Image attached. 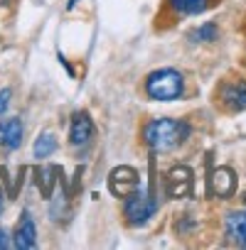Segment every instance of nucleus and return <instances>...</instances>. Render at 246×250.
Instances as JSON below:
<instances>
[{
  "instance_id": "obj_1",
  "label": "nucleus",
  "mask_w": 246,
  "mask_h": 250,
  "mask_svg": "<svg viewBox=\"0 0 246 250\" xmlns=\"http://www.w3.org/2000/svg\"><path fill=\"white\" fill-rule=\"evenodd\" d=\"M190 135L187 123L172 118H155L143 128V140L153 152H170Z\"/></svg>"
},
{
  "instance_id": "obj_2",
  "label": "nucleus",
  "mask_w": 246,
  "mask_h": 250,
  "mask_svg": "<svg viewBox=\"0 0 246 250\" xmlns=\"http://www.w3.org/2000/svg\"><path fill=\"white\" fill-rule=\"evenodd\" d=\"M182 91H185V79L175 69L153 71L146 81V93L153 101H175L182 96Z\"/></svg>"
},
{
  "instance_id": "obj_3",
  "label": "nucleus",
  "mask_w": 246,
  "mask_h": 250,
  "mask_svg": "<svg viewBox=\"0 0 246 250\" xmlns=\"http://www.w3.org/2000/svg\"><path fill=\"white\" fill-rule=\"evenodd\" d=\"M155 211H158V201H155V196H153L148 189L138 187L133 194L126 196L123 213H126V218H128L131 223H146Z\"/></svg>"
},
{
  "instance_id": "obj_4",
  "label": "nucleus",
  "mask_w": 246,
  "mask_h": 250,
  "mask_svg": "<svg viewBox=\"0 0 246 250\" xmlns=\"http://www.w3.org/2000/svg\"><path fill=\"white\" fill-rule=\"evenodd\" d=\"M138 187H141L138 172H136L133 167H128V165L116 167V169L111 172V177H108V189H111L113 196H128V194H133Z\"/></svg>"
},
{
  "instance_id": "obj_5",
  "label": "nucleus",
  "mask_w": 246,
  "mask_h": 250,
  "mask_svg": "<svg viewBox=\"0 0 246 250\" xmlns=\"http://www.w3.org/2000/svg\"><path fill=\"white\" fill-rule=\"evenodd\" d=\"M165 191L170 199H185L192 191V172L190 167H172L165 177Z\"/></svg>"
},
{
  "instance_id": "obj_6",
  "label": "nucleus",
  "mask_w": 246,
  "mask_h": 250,
  "mask_svg": "<svg viewBox=\"0 0 246 250\" xmlns=\"http://www.w3.org/2000/svg\"><path fill=\"white\" fill-rule=\"evenodd\" d=\"M219 101L226 110L231 113H239L246 108V81L244 79H234V81H226L221 83L219 88Z\"/></svg>"
},
{
  "instance_id": "obj_7",
  "label": "nucleus",
  "mask_w": 246,
  "mask_h": 250,
  "mask_svg": "<svg viewBox=\"0 0 246 250\" xmlns=\"http://www.w3.org/2000/svg\"><path fill=\"white\" fill-rule=\"evenodd\" d=\"M94 135V120L89 118L86 110H79L74 113L72 118V128H69V143L76 145V147H84Z\"/></svg>"
},
{
  "instance_id": "obj_8",
  "label": "nucleus",
  "mask_w": 246,
  "mask_h": 250,
  "mask_svg": "<svg viewBox=\"0 0 246 250\" xmlns=\"http://www.w3.org/2000/svg\"><path fill=\"white\" fill-rule=\"evenodd\" d=\"M0 145L5 150H18L23 145V123L20 118L0 120Z\"/></svg>"
},
{
  "instance_id": "obj_9",
  "label": "nucleus",
  "mask_w": 246,
  "mask_h": 250,
  "mask_svg": "<svg viewBox=\"0 0 246 250\" xmlns=\"http://www.w3.org/2000/svg\"><path fill=\"white\" fill-rule=\"evenodd\" d=\"M37 245V228H35V221L32 216L25 211L23 218L18 221V230H15V248L20 250H30Z\"/></svg>"
},
{
  "instance_id": "obj_10",
  "label": "nucleus",
  "mask_w": 246,
  "mask_h": 250,
  "mask_svg": "<svg viewBox=\"0 0 246 250\" xmlns=\"http://www.w3.org/2000/svg\"><path fill=\"white\" fill-rule=\"evenodd\" d=\"M212 189L217 196L221 199H229L234 191H236V174L229 169V167H217L212 172Z\"/></svg>"
},
{
  "instance_id": "obj_11",
  "label": "nucleus",
  "mask_w": 246,
  "mask_h": 250,
  "mask_svg": "<svg viewBox=\"0 0 246 250\" xmlns=\"http://www.w3.org/2000/svg\"><path fill=\"white\" fill-rule=\"evenodd\" d=\"M226 233L231 240H236L239 245L246 248V211H234L226 218Z\"/></svg>"
},
{
  "instance_id": "obj_12",
  "label": "nucleus",
  "mask_w": 246,
  "mask_h": 250,
  "mask_svg": "<svg viewBox=\"0 0 246 250\" xmlns=\"http://www.w3.org/2000/svg\"><path fill=\"white\" fill-rule=\"evenodd\" d=\"M172 8L177 13H185V15H197V13H204L209 8L212 0H170Z\"/></svg>"
},
{
  "instance_id": "obj_13",
  "label": "nucleus",
  "mask_w": 246,
  "mask_h": 250,
  "mask_svg": "<svg viewBox=\"0 0 246 250\" xmlns=\"http://www.w3.org/2000/svg\"><path fill=\"white\" fill-rule=\"evenodd\" d=\"M54 150H57V138H54L52 133H42V135L35 140V157H37V160L49 157Z\"/></svg>"
},
{
  "instance_id": "obj_14",
  "label": "nucleus",
  "mask_w": 246,
  "mask_h": 250,
  "mask_svg": "<svg viewBox=\"0 0 246 250\" xmlns=\"http://www.w3.org/2000/svg\"><path fill=\"white\" fill-rule=\"evenodd\" d=\"M54 172H59V167H54V165L42 167V169L37 172V179H42V194H45V199H49V194H52V184L57 182V177H52Z\"/></svg>"
},
{
  "instance_id": "obj_15",
  "label": "nucleus",
  "mask_w": 246,
  "mask_h": 250,
  "mask_svg": "<svg viewBox=\"0 0 246 250\" xmlns=\"http://www.w3.org/2000/svg\"><path fill=\"white\" fill-rule=\"evenodd\" d=\"M190 37H192L195 42H212V40H217V25L207 22V25L197 27V30H195Z\"/></svg>"
},
{
  "instance_id": "obj_16",
  "label": "nucleus",
  "mask_w": 246,
  "mask_h": 250,
  "mask_svg": "<svg viewBox=\"0 0 246 250\" xmlns=\"http://www.w3.org/2000/svg\"><path fill=\"white\" fill-rule=\"evenodd\" d=\"M10 96H13L10 88H3V91H0V115L8 110V105H10Z\"/></svg>"
},
{
  "instance_id": "obj_17",
  "label": "nucleus",
  "mask_w": 246,
  "mask_h": 250,
  "mask_svg": "<svg viewBox=\"0 0 246 250\" xmlns=\"http://www.w3.org/2000/svg\"><path fill=\"white\" fill-rule=\"evenodd\" d=\"M0 248H10V240H8V230L0 228Z\"/></svg>"
},
{
  "instance_id": "obj_18",
  "label": "nucleus",
  "mask_w": 246,
  "mask_h": 250,
  "mask_svg": "<svg viewBox=\"0 0 246 250\" xmlns=\"http://www.w3.org/2000/svg\"><path fill=\"white\" fill-rule=\"evenodd\" d=\"M3 208H5V199H3V189H0V213H3Z\"/></svg>"
},
{
  "instance_id": "obj_19",
  "label": "nucleus",
  "mask_w": 246,
  "mask_h": 250,
  "mask_svg": "<svg viewBox=\"0 0 246 250\" xmlns=\"http://www.w3.org/2000/svg\"><path fill=\"white\" fill-rule=\"evenodd\" d=\"M74 5H76V0H69V5H67V8H74Z\"/></svg>"
}]
</instances>
